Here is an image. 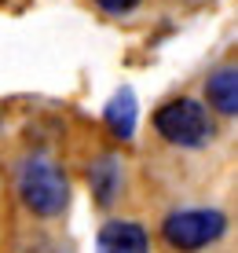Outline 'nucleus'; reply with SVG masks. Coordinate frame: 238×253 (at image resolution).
I'll return each mask as SVG.
<instances>
[{
	"label": "nucleus",
	"instance_id": "obj_7",
	"mask_svg": "<svg viewBox=\"0 0 238 253\" xmlns=\"http://www.w3.org/2000/svg\"><path fill=\"white\" fill-rule=\"evenodd\" d=\"M114 180H118V158H99L92 165V187H95V195L103 198V202H110V195H114Z\"/></svg>",
	"mask_w": 238,
	"mask_h": 253
},
{
	"label": "nucleus",
	"instance_id": "obj_5",
	"mask_svg": "<svg viewBox=\"0 0 238 253\" xmlns=\"http://www.w3.org/2000/svg\"><path fill=\"white\" fill-rule=\"evenodd\" d=\"M136 118H139V103L132 88H118L103 107V121L110 125V132L118 139H132L136 136Z\"/></svg>",
	"mask_w": 238,
	"mask_h": 253
},
{
	"label": "nucleus",
	"instance_id": "obj_1",
	"mask_svg": "<svg viewBox=\"0 0 238 253\" xmlns=\"http://www.w3.org/2000/svg\"><path fill=\"white\" fill-rule=\"evenodd\" d=\"M19 195L26 209H33L37 216H55L70 206V184L66 172L59 169L51 158L33 154L19 165Z\"/></svg>",
	"mask_w": 238,
	"mask_h": 253
},
{
	"label": "nucleus",
	"instance_id": "obj_2",
	"mask_svg": "<svg viewBox=\"0 0 238 253\" xmlns=\"http://www.w3.org/2000/svg\"><path fill=\"white\" fill-rule=\"evenodd\" d=\"M158 132L176 147H201L213 136V118L198 99H172L154 118Z\"/></svg>",
	"mask_w": 238,
	"mask_h": 253
},
{
	"label": "nucleus",
	"instance_id": "obj_3",
	"mask_svg": "<svg viewBox=\"0 0 238 253\" xmlns=\"http://www.w3.org/2000/svg\"><path fill=\"white\" fill-rule=\"evenodd\" d=\"M227 220L220 209H180L165 220V239L172 242L176 250H201L209 242H216L224 235Z\"/></svg>",
	"mask_w": 238,
	"mask_h": 253
},
{
	"label": "nucleus",
	"instance_id": "obj_4",
	"mask_svg": "<svg viewBox=\"0 0 238 253\" xmlns=\"http://www.w3.org/2000/svg\"><path fill=\"white\" fill-rule=\"evenodd\" d=\"M99 253H151L147 231L132 220H110L99 231Z\"/></svg>",
	"mask_w": 238,
	"mask_h": 253
},
{
	"label": "nucleus",
	"instance_id": "obj_6",
	"mask_svg": "<svg viewBox=\"0 0 238 253\" xmlns=\"http://www.w3.org/2000/svg\"><path fill=\"white\" fill-rule=\"evenodd\" d=\"M205 92H209L213 110H220V114H227V118L238 114V70H235V66L216 70V74L209 77Z\"/></svg>",
	"mask_w": 238,
	"mask_h": 253
},
{
	"label": "nucleus",
	"instance_id": "obj_8",
	"mask_svg": "<svg viewBox=\"0 0 238 253\" xmlns=\"http://www.w3.org/2000/svg\"><path fill=\"white\" fill-rule=\"evenodd\" d=\"M136 4H139V0H99V7H103V11H110V15H125Z\"/></svg>",
	"mask_w": 238,
	"mask_h": 253
}]
</instances>
